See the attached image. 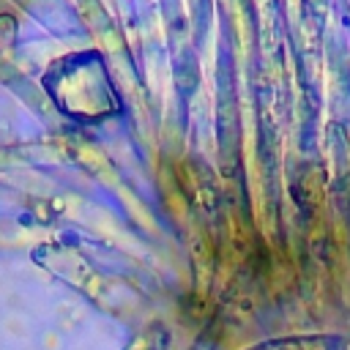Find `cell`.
Returning <instances> with one entry per match:
<instances>
[{"label":"cell","instance_id":"6da1fadb","mask_svg":"<svg viewBox=\"0 0 350 350\" xmlns=\"http://www.w3.org/2000/svg\"><path fill=\"white\" fill-rule=\"evenodd\" d=\"M249 350H342L339 336H287L254 345Z\"/></svg>","mask_w":350,"mask_h":350}]
</instances>
